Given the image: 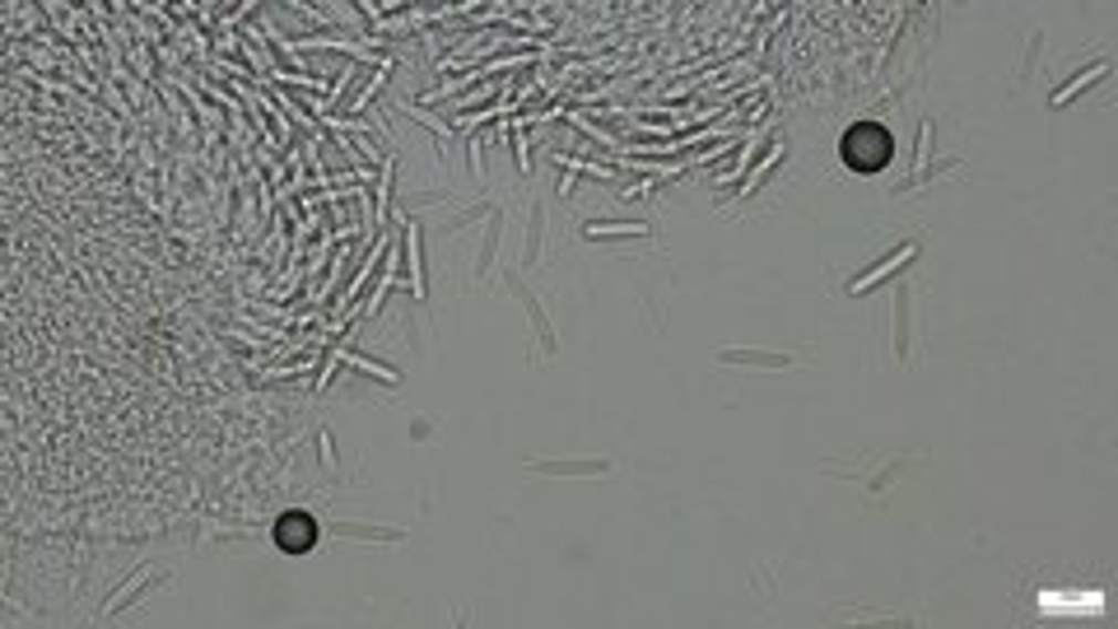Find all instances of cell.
Masks as SVG:
<instances>
[{"instance_id":"1","label":"cell","mask_w":1118,"mask_h":629,"mask_svg":"<svg viewBox=\"0 0 1118 629\" xmlns=\"http://www.w3.org/2000/svg\"><path fill=\"white\" fill-rule=\"evenodd\" d=\"M844 159H848L853 168H863V172L886 168V159H890V136H886V126H876V122L853 126V132L844 136Z\"/></svg>"},{"instance_id":"2","label":"cell","mask_w":1118,"mask_h":629,"mask_svg":"<svg viewBox=\"0 0 1118 629\" xmlns=\"http://www.w3.org/2000/svg\"><path fill=\"white\" fill-rule=\"evenodd\" d=\"M313 536H317V527H313L309 513H284L280 527H275V541H280L284 551H309Z\"/></svg>"}]
</instances>
